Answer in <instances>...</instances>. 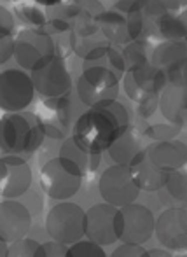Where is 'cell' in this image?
I'll use <instances>...</instances> for the list:
<instances>
[{
    "label": "cell",
    "mask_w": 187,
    "mask_h": 257,
    "mask_svg": "<svg viewBox=\"0 0 187 257\" xmlns=\"http://www.w3.org/2000/svg\"><path fill=\"white\" fill-rule=\"evenodd\" d=\"M128 126H131L129 110L116 100L102 107L86 108L75 119L72 139L88 153L103 154Z\"/></svg>",
    "instance_id": "1"
},
{
    "label": "cell",
    "mask_w": 187,
    "mask_h": 257,
    "mask_svg": "<svg viewBox=\"0 0 187 257\" xmlns=\"http://www.w3.org/2000/svg\"><path fill=\"white\" fill-rule=\"evenodd\" d=\"M46 130L37 114L6 112L0 121V147L4 154L27 158L42 146Z\"/></svg>",
    "instance_id": "2"
},
{
    "label": "cell",
    "mask_w": 187,
    "mask_h": 257,
    "mask_svg": "<svg viewBox=\"0 0 187 257\" xmlns=\"http://www.w3.org/2000/svg\"><path fill=\"white\" fill-rule=\"evenodd\" d=\"M123 79L102 63H82L75 81V93L86 107H102L116 102Z\"/></svg>",
    "instance_id": "3"
},
{
    "label": "cell",
    "mask_w": 187,
    "mask_h": 257,
    "mask_svg": "<svg viewBox=\"0 0 187 257\" xmlns=\"http://www.w3.org/2000/svg\"><path fill=\"white\" fill-rule=\"evenodd\" d=\"M82 179H84V173L77 163L62 154L48 159L39 170L41 189L56 201H65L77 194L82 186Z\"/></svg>",
    "instance_id": "4"
},
{
    "label": "cell",
    "mask_w": 187,
    "mask_h": 257,
    "mask_svg": "<svg viewBox=\"0 0 187 257\" xmlns=\"http://www.w3.org/2000/svg\"><path fill=\"white\" fill-rule=\"evenodd\" d=\"M58 54L56 41L44 28H28L20 30L16 34V49L14 60L18 67L25 68L27 72H35L48 65Z\"/></svg>",
    "instance_id": "5"
},
{
    "label": "cell",
    "mask_w": 187,
    "mask_h": 257,
    "mask_svg": "<svg viewBox=\"0 0 187 257\" xmlns=\"http://www.w3.org/2000/svg\"><path fill=\"white\" fill-rule=\"evenodd\" d=\"M82 102L79 100L77 93H68L56 98H42L39 105L37 115L46 130V135L53 140H65L72 133L75 119L81 114L77 112V105Z\"/></svg>",
    "instance_id": "6"
},
{
    "label": "cell",
    "mask_w": 187,
    "mask_h": 257,
    "mask_svg": "<svg viewBox=\"0 0 187 257\" xmlns=\"http://www.w3.org/2000/svg\"><path fill=\"white\" fill-rule=\"evenodd\" d=\"M156 231V217L145 205L129 203L117 208L116 233L121 243L143 245Z\"/></svg>",
    "instance_id": "7"
},
{
    "label": "cell",
    "mask_w": 187,
    "mask_h": 257,
    "mask_svg": "<svg viewBox=\"0 0 187 257\" xmlns=\"http://www.w3.org/2000/svg\"><path fill=\"white\" fill-rule=\"evenodd\" d=\"M46 231L60 243L72 245L86 234V212L77 203L62 201L49 210L46 217Z\"/></svg>",
    "instance_id": "8"
},
{
    "label": "cell",
    "mask_w": 187,
    "mask_h": 257,
    "mask_svg": "<svg viewBox=\"0 0 187 257\" xmlns=\"http://www.w3.org/2000/svg\"><path fill=\"white\" fill-rule=\"evenodd\" d=\"M35 89L32 74L21 67L4 68L0 75V108L4 112H23L34 103Z\"/></svg>",
    "instance_id": "9"
},
{
    "label": "cell",
    "mask_w": 187,
    "mask_h": 257,
    "mask_svg": "<svg viewBox=\"0 0 187 257\" xmlns=\"http://www.w3.org/2000/svg\"><path fill=\"white\" fill-rule=\"evenodd\" d=\"M166 86V72L154 67L152 63L129 67L123 77L124 93L133 103H140L152 96H159Z\"/></svg>",
    "instance_id": "10"
},
{
    "label": "cell",
    "mask_w": 187,
    "mask_h": 257,
    "mask_svg": "<svg viewBox=\"0 0 187 257\" xmlns=\"http://www.w3.org/2000/svg\"><path fill=\"white\" fill-rule=\"evenodd\" d=\"M98 191L102 194L103 201L114 206H124L136 201L140 194L138 186L135 184L129 172V166L126 165H112L100 175Z\"/></svg>",
    "instance_id": "11"
},
{
    "label": "cell",
    "mask_w": 187,
    "mask_h": 257,
    "mask_svg": "<svg viewBox=\"0 0 187 257\" xmlns=\"http://www.w3.org/2000/svg\"><path fill=\"white\" fill-rule=\"evenodd\" d=\"M32 79L41 98H56L68 95L74 88V79L62 54H56L48 65L32 72Z\"/></svg>",
    "instance_id": "12"
},
{
    "label": "cell",
    "mask_w": 187,
    "mask_h": 257,
    "mask_svg": "<svg viewBox=\"0 0 187 257\" xmlns=\"http://www.w3.org/2000/svg\"><path fill=\"white\" fill-rule=\"evenodd\" d=\"M157 241L171 252L187 250V208L170 206L156 219Z\"/></svg>",
    "instance_id": "13"
},
{
    "label": "cell",
    "mask_w": 187,
    "mask_h": 257,
    "mask_svg": "<svg viewBox=\"0 0 187 257\" xmlns=\"http://www.w3.org/2000/svg\"><path fill=\"white\" fill-rule=\"evenodd\" d=\"M32 186V168L21 156L4 154L0 159V194L4 200L23 196Z\"/></svg>",
    "instance_id": "14"
},
{
    "label": "cell",
    "mask_w": 187,
    "mask_h": 257,
    "mask_svg": "<svg viewBox=\"0 0 187 257\" xmlns=\"http://www.w3.org/2000/svg\"><path fill=\"white\" fill-rule=\"evenodd\" d=\"M116 215L117 206L110 203H98L86 210V238L96 241V243L112 245L117 240L116 233Z\"/></svg>",
    "instance_id": "15"
},
{
    "label": "cell",
    "mask_w": 187,
    "mask_h": 257,
    "mask_svg": "<svg viewBox=\"0 0 187 257\" xmlns=\"http://www.w3.org/2000/svg\"><path fill=\"white\" fill-rule=\"evenodd\" d=\"M32 227V210L18 200H4L0 205V240L9 243L27 236Z\"/></svg>",
    "instance_id": "16"
},
{
    "label": "cell",
    "mask_w": 187,
    "mask_h": 257,
    "mask_svg": "<svg viewBox=\"0 0 187 257\" xmlns=\"http://www.w3.org/2000/svg\"><path fill=\"white\" fill-rule=\"evenodd\" d=\"M147 156L150 161L163 170L164 173L175 172L187 166V144L182 140H161V142H152L145 147Z\"/></svg>",
    "instance_id": "17"
},
{
    "label": "cell",
    "mask_w": 187,
    "mask_h": 257,
    "mask_svg": "<svg viewBox=\"0 0 187 257\" xmlns=\"http://www.w3.org/2000/svg\"><path fill=\"white\" fill-rule=\"evenodd\" d=\"M129 172H131V177L138 189L145 191V193H157L166 180V173L150 161L145 149L140 151L135 156V159L129 163Z\"/></svg>",
    "instance_id": "18"
},
{
    "label": "cell",
    "mask_w": 187,
    "mask_h": 257,
    "mask_svg": "<svg viewBox=\"0 0 187 257\" xmlns=\"http://www.w3.org/2000/svg\"><path fill=\"white\" fill-rule=\"evenodd\" d=\"M159 110L168 122L187 130V88L168 84L159 96Z\"/></svg>",
    "instance_id": "19"
},
{
    "label": "cell",
    "mask_w": 187,
    "mask_h": 257,
    "mask_svg": "<svg viewBox=\"0 0 187 257\" xmlns=\"http://www.w3.org/2000/svg\"><path fill=\"white\" fill-rule=\"evenodd\" d=\"M142 151V133L135 128V126H128L116 140L109 147L107 154H109L110 161L114 165H126L135 159V156Z\"/></svg>",
    "instance_id": "20"
},
{
    "label": "cell",
    "mask_w": 187,
    "mask_h": 257,
    "mask_svg": "<svg viewBox=\"0 0 187 257\" xmlns=\"http://www.w3.org/2000/svg\"><path fill=\"white\" fill-rule=\"evenodd\" d=\"M154 34L161 41L187 42V7L177 13H164L154 23Z\"/></svg>",
    "instance_id": "21"
},
{
    "label": "cell",
    "mask_w": 187,
    "mask_h": 257,
    "mask_svg": "<svg viewBox=\"0 0 187 257\" xmlns=\"http://www.w3.org/2000/svg\"><path fill=\"white\" fill-rule=\"evenodd\" d=\"M159 200L170 206H185L187 205V170L180 168L166 173L164 186L159 191Z\"/></svg>",
    "instance_id": "22"
},
{
    "label": "cell",
    "mask_w": 187,
    "mask_h": 257,
    "mask_svg": "<svg viewBox=\"0 0 187 257\" xmlns=\"http://www.w3.org/2000/svg\"><path fill=\"white\" fill-rule=\"evenodd\" d=\"M187 58V42L177 41H159L154 46L152 60L150 63L154 67L161 68L163 72H168L177 63Z\"/></svg>",
    "instance_id": "23"
},
{
    "label": "cell",
    "mask_w": 187,
    "mask_h": 257,
    "mask_svg": "<svg viewBox=\"0 0 187 257\" xmlns=\"http://www.w3.org/2000/svg\"><path fill=\"white\" fill-rule=\"evenodd\" d=\"M60 154L72 159L74 163H77L79 168L84 173V177L95 173L96 170H98L100 163H102V154H91V153H88V151H84L74 139H72V135L63 140L62 147H60Z\"/></svg>",
    "instance_id": "24"
},
{
    "label": "cell",
    "mask_w": 187,
    "mask_h": 257,
    "mask_svg": "<svg viewBox=\"0 0 187 257\" xmlns=\"http://www.w3.org/2000/svg\"><path fill=\"white\" fill-rule=\"evenodd\" d=\"M13 11L16 18L28 28H44L48 25V9L30 0H13Z\"/></svg>",
    "instance_id": "25"
},
{
    "label": "cell",
    "mask_w": 187,
    "mask_h": 257,
    "mask_svg": "<svg viewBox=\"0 0 187 257\" xmlns=\"http://www.w3.org/2000/svg\"><path fill=\"white\" fill-rule=\"evenodd\" d=\"M154 46L156 44H154L152 39H138V41H133L129 44H126L123 48V53L126 56V61H128V68L135 67V65L150 63Z\"/></svg>",
    "instance_id": "26"
},
{
    "label": "cell",
    "mask_w": 187,
    "mask_h": 257,
    "mask_svg": "<svg viewBox=\"0 0 187 257\" xmlns=\"http://www.w3.org/2000/svg\"><path fill=\"white\" fill-rule=\"evenodd\" d=\"M7 257H48L46 255L44 243L32 240V238H21L9 243V255Z\"/></svg>",
    "instance_id": "27"
},
{
    "label": "cell",
    "mask_w": 187,
    "mask_h": 257,
    "mask_svg": "<svg viewBox=\"0 0 187 257\" xmlns=\"http://www.w3.org/2000/svg\"><path fill=\"white\" fill-rule=\"evenodd\" d=\"M89 63H102L105 67H109L112 72H116L121 79L124 77L126 70H128V61H126V56L123 53V49H119V46L110 44V48L107 49L105 56L100 58L98 61H89Z\"/></svg>",
    "instance_id": "28"
},
{
    "label": "cell",
    "mask_w": 187,
    "mask_h": 257,
    "mask_svg": "<svg viewBox=\"0 0 187 257\" xmlns=\"http://www.w3.org/2000/svg\"><path fill=\"white\" fill-rule=\"evenodd\" d=\"M67 257H107V254L103 250V245L88 238V240H79L68 245Z\"/></svg>",
    "instance_id": "29"
},
{
    "label": "cell",
    "mask_w": 187,
    "mask_h": 257,
    "mask_svg": "<svg viewBox=\"0 0 187 257\" xmlns=\"http://www.w3.org/2000/svg\"><path fill=\"white\" fill-rule=\"evenodd\" d=\"M182 128L177 124H171V122H156V124H150L145 128V135L149 139H152V142H161V140H171L177 139L180 135Z\"/></svg>",
    "instance_id": "30"
},
{
    "label": "cell",
    "mask_w": 187,
    "mask_h": 257,
    "mask_svg": "<svg viewBox=\"0 0 187 257\" xmlns=\"http://www.w3.org/2000/svg\"><path fill=\"white\" fill-rule=\"evenodd\" d=\"M168 77V84H175V86H184L187 88V58L182 60L180 63H177L173 68L166 72Z\"/></svg>",
    "instance_id": "31"
},
{
    "label": "cell",
    "mask_w": 187,
    "mask_h": 257,
    "mask_svg": "<svg viewBox=\"0 0 187 257\" xmlns=\"http://www.w3.org/2000/svg\"><path fill=\"white\" fill-rule=\"evenodd\" d=\"M16 49V34H0V61L7 63L11 58H14Z\"/></svg>",
    "instance_id": "32"
},
{
    "label": "cell",
    "mask_w": 187,
    "mask_h": 257,
    "mask_svg": "<svg viewBox=\"0 0 187 257\" xmlns=\"http://www.w3.org/2000/svg\"><path fill=\"white\" fill-rule=\"evenodd\" d=\"M0 34H16V14L7 7H0Z\"/></svg>",
    "instance_id": "33"
},
{
    "label": "cell",
    "mask_w": 187,
    "mask_h": 257,
    "mask_svg": "<svg viewBox=\"0 0 187 257\" xmlns=\"http://www.w3.org/2000/svg\"><path fill=\"white\" fill-rule=\"evenodd\" d=\"M110 257H147V250L142 245L121 243L119 247L110 254Z\"/></svg>",
    "instance_id": "34"
},
{
    "label": "cell",
    "mask_w": 187,
    "mask_h": 257,
    "mask_svg": "<svg viewBox=\"0 0 187 257\" xmlns=\"http://www.w3.org/2000/svg\"><path fill=\"white\" fill-rule=\"evenodd\" d=\"M147 4H149V0H116L112 7L117 11H123L126 14H133L145 9Z\"/></svg>",
    "instance_id": "35"
},
{
    "label": "cell",
    "mask_w": 187,
    "mask_h": 257,
    "mask_svg": "<svg viewBox=\"0 0 187 257\" xmlns=\"http://www.w3.org/2000/svg\"><path fill=\"white\" fill-rule=\"evenodd\" d=\"M159 96H152V98H147L143 102L136 103V114H138V117L149 119L159 108Z\"/></svg>",
    "instance_id": "36"
},
{
    "label": "cell",
    "mask_w": 187,
    "mask_h": 257,
    "mask_svg": "<svg viewBox=\"0 0 187 257\" xmlns=\"http://www.w3.org/2000/svg\"><path fill=\"white\" fill-rule=\"evenodd\" d=\"M79 6H81L82 11H86L93 18H98L100 14L105 13V7H103V4L100 0H81Z\"/></svg>",
    "instance_id": "37"
},
{
    "label": "cell",
    "mask_w": 187,
    "mask_h": 257,
    "mask_svg": "<svg viewBox=\"0 0 187 257\" xmlns=\"http://www.w3.org/2000/svg\"><path fill=\"white\" fill-rule=\"evenodd\" d=\"M44 247H46V255L48 257H67L68 245L60 243V241H56V240H51V241H44Z\"/></svg>",
    "instance_id": "38"
},
{
    "label": "cell",
    "mask_w": 187,
    "mask_h": 257,
    "mask_svg": "<svg viewBox=\"0 0 187 257\" xmlns=\"http://www.w3.org/2000/svg\"><path fill=\"white\" fill-rule=\"evenodd\" d=\"M156 4H159L164 11L168 13H177L187 7V0H154Z\"/></svg>",
    "instance_id": "39"
},
{
    "label": "cell",
    "mask_w": 187,
    "mask_h": 257,
    "mask_svg": "<svg viewBox=\"0 0 187 257\" xmlns=\"http://www.w3.org/2000/svg\"><path fill=\"white\" fill-rule=\"evenodd\" d=\"M30 2H35L39 6H42L44 9H51V7H56L60 4H63V0H30Z\"/></svg>",
    "instance_id": "40"
},
{
    "label": "cell",
    "mask_w": 187,
    "mask_h": 257,
    "mask_svg": "<svg viewBox=\"0 0 187 257\" xmlns=\"http://www.w3.org/2000/svg\"><path fill=\"white\" fill-rule=\"evenodd\" d=\"M9 255V241L0 240V257H7Z\"/></svg>",
    "instance_id": "41"
},
{
    "label": "cell",
    "mask_w": 187,
    "mask_h": 257,
    "mask_svg": "<svg viewBox=\"0 0 187 257\" xmlns=\"http://www.w3.org/2000/svg\"><path fill=\"white\" fill-rule=\"evenodd\" d=\"M81 0H63V4H79Z\"/></svg>",
    "instance_id": "42"
},
{
    "label": "cell",
    "mask_w": 187,
    "mask_h": 257,
    "mask_svg": "<svg viewBox=\"0 0 187 257\" xmlns=\"http://www.w3.org/2000/svg\"><path fill=\"white\" fill-rule=\"evenodd\" d=\"M185 208H187V205H185Z\"/></svg>",
    "instance_id": "43"
}]
</instances>
